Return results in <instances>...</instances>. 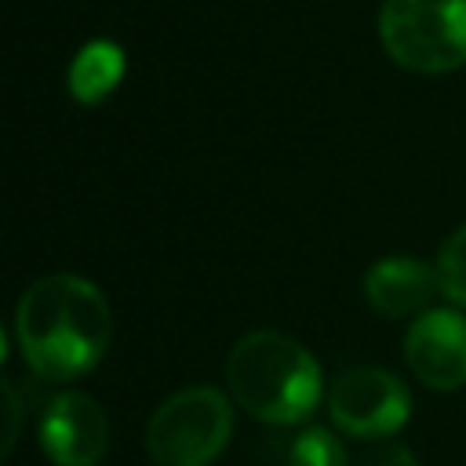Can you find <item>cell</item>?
I'll list each match as a JSON object with an SVG mask.
<instances>
[{"label": "cell", "mask_w": 466, "mask_h": 466, "mask_svg": "<svg viewBox=\"0 0 466 466\" xmlns=\"http://www.w3.org/2000/svg\"><path fill=\"white\" fill-rule=\"evenodd\" d=\"M437 277H441V291L466 309V222L444 240L437 258Z\"/></svg>", "instance_id": "8fae6325"}, {"label": "cell", "mask_w": 466, "mask_h": 466, "mask_svg": "<svg viewBox=\"0 0 466 466\" xmlns=\"http://www.w3.org/2000/svg\"><path fill=\"white\" fill-rule=\"evenodd\" d=\"M291 466H346V451L339 444V437L324 426H306L295 441H291Z\"/></svg>", "instance_id": "30bf717a"}, {"label": "cell", "mask_w": 466, "mask_h": 466, "mask_svg": "<svg viewBox=\"0 0 466 466\" xmlns=\"http://www.w3.org/2000/svg\"><path fill=\"white\" fill-rule=\"evenodd\" d=\"M441 277L437 266L422 262V258H382L364 273V295L368 302L386 313V317H411V313H426L430 299L437 295Z\"/></svg>", "instance_id": "ba28073f"}, {"label": "cell", "mask_w": 466, "mask_h": 466, "mask_svg": "<svg viewBox=\"0 0 466 466\" xmlns=\"http://www.w3.org/2000/svg\"><path fill=\"white\" fill-rule=\"evenodd\" d=\"M357 466H419V462H415V455H411L408 448H382V451L368 455V459L357 462Z\"/></svg>", "instance_id": "7c38bea8"}, {"label": "cell", "mask_w": 466, "mask_h": 466, "mask_svg": "<svg viewBox=\"0 0 466 466\" xmlns=\"http://www.w3.org/2000/svg\"><path fill=\"white\" fill-rule=\"evenodd\" d=\"M331 422L360 441L397 433L411 415V397L393 371L382 368H350L328 390Z\"/></svg>", "instance_id": "5b68a950"}, {"label": "cell", "mask_w": 466, "mask_h": 466, "mask_svg": "<svg viewBox=\"0 0 466 466\" xmlns=\"http://www.w3.org/2000/svg\"><path fill=\"white\" fill-rule=\"evenodd\" d=\"M124 76V51L113 40H91L76 51L69 66V91L76 102L95 106L102 102Z\"/></svg>", "instance_id": "9c48e42d"}, {"label": "cell", "mask_w": 466, "mask_h": 466, "mask_svg": "<svg viewBox=\"0 0 466 466\" xmlns=\"http://www.w3.org/2000/svg\"><path fill=\"white\" fill-rule=\"evenodd\" d=\"M379 40L411 73H451L466 66V0H382Z\"/></svg>", "instance_id": "3957f363"}, {"label": "cell", "mask_w": 466, "mask_h": 466, "mask_svg": "<svg viewBox=\"0 0 466 466\" xmlns=\"http://www.w3.org/2000/svg\"><path fill=\"white\" fill-rule=\"evenodd\" d=\"M404 357L415 379L451 393L466 386V317L459 309H426L404 335Z\"/></svg>", "instance_id": "8992f818"}, {"label": "cell", "mask_w": 466, "mask_h": 466, "mask_svg": "<svg viewBox=\"0 0 466 466\" xmlns=\"http://www.w3.org/2000/svg\"><path fill=\"white\" fill-rule=\"evenodd\" d=\"M233 437V404L215 386L171 393L146 426V451L157 466H211Z\"/></svg>", "instance_id": "277c9868"}, {"label": "cell", "mask_w": 466, "mask_h": 466, "mask_svg": "<svg viewBox=\"0 0 466 466\" xmlns=\"http://www.w3.org/2000/svg\"><path fill=\"white\" fill-rule=\"evenodd\" d=\"M40 448L55 466H95L109 448L106 411L80 390L51 397L40 419Z\"/></svg>", "instance_id": "52a82bcc"}, {"label": "cell", "mask_w": 466, "mask_h": 466, "mask_svg": "<svg viewBox=\"0 0 466 466\" xmlns=\"http://www.w3.org/2000/svg\"><path fill=\"white\" fill-rule=\"evenodd\" d=\"M15 339L22 360L51 382L87 375L109 350L113 309L106 295L76 277L51 273L33 280L15 309Z\"/></svg>", "instance_id": "6da1fadb"}, {"label": "cell", "mask_w": 466, "mask_h": 466, "mask_svg": "<svg viewBox=\"0 0 466 466\" xmlns=\"http://www.w3.org/2000/svg\"><path fill=\"white\" fill-rule=\"evenodd\" d=\"M233 400L273 426H291L313 415L324 393L317 357L280 331H248L226 360Z\"/></svg>", "instance_id": "7a4b0ae2"}]
</instances>
